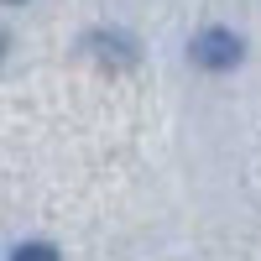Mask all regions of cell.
<instances>
[{"label": "cell", "instance_id": "cell-1", "mask_svg": "<svg viewBox=\"0 0 261 261\" xmlns=\"http://www.w3.org/2000/svg\"><path fill=\"white\" fill-rule=\"evenodd\" d=\"M193 63H199V68H214V73H220V68H235V63H241V37H235V32H225V27H209V32H199V37H193Z\"/></svg>", "mask_w": 261, "mask_h": 261}, {"label": "cell", "instance_id": "cell-2", "mask_svg": "<svg viewBox=\"0 0 261 261\" xmlns=\"http://www.w3.org/2000/svg\"><path fill=\"white\" fill-rule=\"evenodd\" d=\"M11 261H58V251H53L47 241H27V246L11 251Z\"/></svg>", "mask_w": 261, "mask_h": 261}, {"label": "cell", "instance_id": "cell-3", "mask_svg": "<svg viewBox=\"0 0 261 261\" xmlns=\"http://www.w3.org/2000/svg\"><path fill=\"white\" fill-rule=\"evenodd\" d=\"M11 6H16V0H11Z\"/></svg>", "mask_w": 261, "mask_h": 261}]
</instances>
